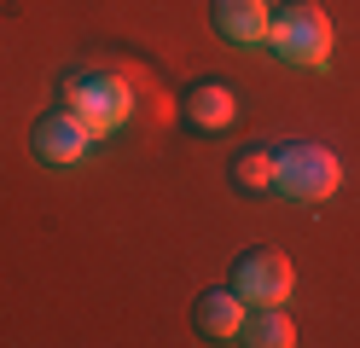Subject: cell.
Returning a JSON list of instances; mask_svg holds the SVG:
<instances>
[{"instance_id":"8","label":"cell","mask_w":360,"mask_h":348,"mask_svg":"<svg viewBox=\"0 0 360 348\" xmlns=\"http://www.w3.org/2000/svg\"><path fill=\"white\" fill-rule=\"evenodd\" d=\"M192 325H198V337H204V342H227V337H238V325H244V302H238V290H233V285L204 290V296H198V308H192Z\"/></svg>"},{"instance_id":"7","label":"cell","mask_w":360,"mask_h":348,"mask_svg":"<svg viewBox=\"0 0 360 348\" xmlns=\"http://www.w3.org/2000/svg\"><path fill=\"white\" fill-rule=\"evenodd\" d=\"M180 110H186L192 128L227 134V128L238 122V87H233V82H192L186 99H180Z\"/></svg>"},{"instance_id":"3","label":"cell","mask_w":360,"mask_h":348,"mask_svg":"<svg viewBox=\"0 0 360 348\" xmlns=\"http://www.w3.org/2000/svg\"><path fill=\"white\" fill-rule=\"evenodd\" d=\"M267 41H274V53L285 64H297V70H326L331 64V46H337L331 18L320 6H279Z\"/></svg>"},{"instance_id":"2","label":"cell","mask_w":360,"mask_h":348,"mask_svg":"<svg viewBox=\"0 0 360 348\" xmlns=\"http://www.w3.org/2000/svg\"><path fill=\"white\" fill-rule=\"evenodd\" d=\"M337 186H343L337 151L308 146V139L279 146V162H274V192L279 198H290V203H326V198H337Z\"/></svg>"},{"instance_id":"1","label":"cell","mask_w":360,"mask_h":348,"mask_svg":"<svg viewBox=\"0 0 360 348\" xmlns=\"http://www.w3.org/2000/svg\"><path fill=\"white\" fill-rule=\"evenodd\" d=\"M58 99H64L70 116H82L99 139L117 134L128 116H134V93H128L122 76H110V70H70V76L58 82Z\"/></svg>"},{"instance_id":"9","label":"cell","mask_w":360,"mask_h":348,"mask_svg":"<svg viewBox=\"0 0 360 348\" xmlns=\"http://www.w3.org/2000/svg\"><path fill=\"white\" fill-rule=\"evenodd\" d=\"M233 342H250V348H290V342H297V325H290L285 308H256V314H244V325H238Z\"/></svg>"},{"instance_id":"10","label":"cell","mask_w":360,"mask_h":348,"mask_svg":"<svg viewBox=\"0 0 360 348\" xmlns=\"http://www.w3.org/2000/svg\"><path fill=\"white\" fill-rule=\"evenodd\" d=\"M274 162H279L274 146H250V151H238L233 180L244 186V192H274Z\"/></svg>"},{"instance_id":"4","label":"cell","mask_w":360,"mask_h":348,"mask_svg":"<svg viewBox=\"0 0 360 348\" xmlns=\"http://www.w3.org/2000/svg\"><path fill=\"white\" fill-rule=\"evenodd\" d=\"M227 285L238 290L244 308H285L290 290H297V267H290V255H279V250H250V255H238Z\"/></svg>"},{"instance_id":"6","label":"cell","mask_w":360,"mask_h":348,"mask_svg":"<svg viewBox=\"0 0 360 348\" xmlns=\"http://www.w3.org/2000/svg\"><path fill=\"white\" fill-rule=\"evenodd\" d=\"M210 23L233 46H262L274 30V6L267 0H210Z\"/></svg>"},{"instance_id":"5","label":"cell","mask_w":360,"mask_h":348,"mask_svg":"<svg viewBox=\"0 0 360 348\" xmlns=\"http://www.w3.org/2000/svg\"><path fill=\"white\" fill-rule=\"evenodd\" d=\"M94 128L82 122V116H70V110H47L41 122L30 128V151H35V162H47V169H70V162H82L87 151H94Z\"/></svg>"}]
</instances>
